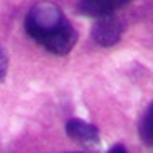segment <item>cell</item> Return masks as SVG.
I'll return each mask as SVG.
<instances>
[{
  "mask_svg": "<svg viewBox=\"0 0 153 153\" xmlns=\"http://www.w3.org/2000/svg\"><path fill=\"white\" fill-rule=\"evenodd\" d=\"M27 34L56 56H66L77 42V32L64 12L52 2L36 4L25 17Z\"/></svg>",
  "mask_w": 153,
  "mask_h": 153,
  "instance_id": "cell-1",
  "label": "cell"
},
{
  "mask_svg": "<svg viewBox=\"0 0 153 153\" xmlns=\"http://www.w3.org/2000/svg\"><path fill=\"white\" fill-rule=\"evenodd\" d=\"M123 34V24L114 15H104L99 17L91 29V37L98 45L111 47L120 42Z\"/></svg>",
  "mask_w": 153,
  "mask_h": 153,
  "instance_id": "cell-2",
  "label": "cell"
},
{
  "mask_svg": "<svg viewBox=\"0 0 153 153\" xmlns=\"http://www.w3.org/2000/svg\"><path fill=\"white\" fill-rule=\"evenodd\" d=\"M128 0H79L77 12L88 17H104L113 15L118 9H121Z\"/></svg>",
  "mask_w": 153,
  "mask_h": 153,
  "instance_id": "cell-3",
  "label": "cell"
},
{
  "mask_svg": "<svg viewBox=\"0 0 153 153\" xmlns=\"http://www.w3.org/2000/svg\"><path fill=\"white\" fill-rule=\"evenodd\" d=\"M66 133L69 138L76 140L79 143H98L99 141L98 126L82 121L79 118H72L66 123Z\"/></svg>",
  "mask_w": 153,
  "mask_h": 153,
  "instance_id": "cell-4",
  "label": "cell"
},
{
  "mask_svg": "<svg viewBox=\"0 0 153 153\" xmlns=\"http://www.w3.org/2000/svg\"><path fill=\"white\" fill-rule=\"evenodd\" d=\"M138 133L145 145L153 146V103L148 106V109L145 111V114L140 120Z\"/></svg>",
  "mask_w": 153,
  "mask_h": 153,
  "instance_id": "cell-5",
  "label": "cell"
},
{
  "mask_svg": "<svg viewBox=\"0 0 153 153\" xmlns=\"http://www.w3.org/2000/svg\"><path fill=\"white\" fill-rule=\"evenodd\" d=\"M7 71H9V56H7L4 47L0 45V82L5 81Z\"/></svg>",
  "mask_w": 153,
  "mask_h": 153,
  "instance_id": "cell-6",
  "label": "cell"
},
{
  "mask_svg": "<svg viewBox=\"0 0 153 153\" xmlns=\"http://www.w3.org/2000/svg\"><path fill=\"white\" fill-rule=\"evenodd\" d=\"M108 153H128V152H126V148L121 143H116L114 146H111V148L108 150Z\"/></svg>",
  "mask_w": 153,
  "mask_h": 153,
  "instance_id": "cell-7",
  "label": "cell"
},
{
  "mask_svg": "<svg viewBox=\"0 0 153 153\" xmlns=\"http://www.w3.org/2000/svg\"><path fill=\"white\" fill-rule=\"evenodd\" d=\"M66 153H69V152H66ZM72 153H82V152H72Z\"/></svg>",
  "mask_w": 153,
  "mask_h": 153,
  "instance_id": "cell-8",
  "label": "cell"
}]
</instances>
